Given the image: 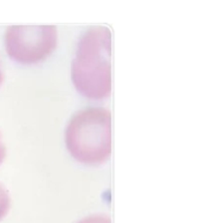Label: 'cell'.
Returning <instances> with one entry per match:
<instances>
[{"label": "cell", "mask_w": 216, "mask_h": 223, "mask_svg": "<svg viewBox=\"0 0 216 223\" xmlns=\"http://www.w3.org/2000/svg\"><path fill=\"white\" fill-rule=\"evenodd\" d=\"M65 140L69 152L84 164H100L109 159L111 142V113L105 107H86L68 121Z\"/></svg>", "instance_id": "obj_2"}, {"label": "cell", "mask_w": 216, "mask_h": 223, "mask_svg": "<svg viewBox=\"0 0 216 223\" xmlns=\"http://www.w3.org/2000/svg\"><path fill=\"white\" fill-rule=\"evenodd\" d=\"M3 80V74H2V70H1V66H0V83L2 82Z\"/></svg>", "instance_id": "obj_7"}, {"label": "cell", "mask_w": 216, "mask_h": 223, "mask_svg": "<svg viewBox=\"0 0 216 223\" xmlns=\"http://www.w3.org/2000/svg\"><path fill=\"white\" fill-rule=\"evenodd\" d=\"M77 223H111L110 219L106 214H93V216L86 217Z\"/></svg>", "instance_id": "obj_5"}, {"label": "cell", "mask_w": 216, "mask_h": 223, "mask_svg": "<svg viewBox=\"0 0 216 223\" xmlns=\"http://www.w3.org/2000/svg\"><path fill=\"white\" fill-rule=\"evenodd\" d=\"M5 49L13 60L36 64L46 59L57 47L55 25H12L4 36Z\"/></svg>", "instance_id": "obj_3"}, {"label": "cell", "mask_w": 216, "mask_h": 223, "mask_svg": "<svg viewBox=\"0 0 216 223\" xmlns=\"http://www.w3.org/2000/svg\"><path fill=\"white\" fill-rule=\"evenodd\" d=\"M10 207V197L3 185L0 184V218L5 214Z\"/></svg>", "instance_id": "obj_4"}, {"label": "cell", "mask_w": 216, "mask_h": 223, "mask_svg": "<svg viewBox=\"0 0 216 223\" xmlns=\"http://www.w3.org/2000/svg\"><path fill=\"white\" fill-rule=\"evenodd\" d=\"M111 32L94 25L81 35L71 64V79L82 95L102 100L111 92Z\"/></svg>", "instance_id": "obj_1"}, {"label": "cell", "mask_w": 216, "mask_h": 223, "mask_svg": "<svg viewBox=\"0 0 216 223\" xmlns=\"http://www.w3.org/2000/svg\"><path fill=\"white\" fill-rule=\"evenodd\" d=\"M4 155H5V149H4L3 143L1 142V138H0V163L4 159Z\"/></svg>", "instance_id": "obj_6"}]
</instances>
